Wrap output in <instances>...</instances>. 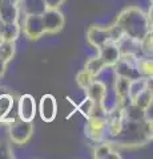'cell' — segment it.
Masks as SVG:
<instances>
[{
  "instance_id": "cell-1",
  "label": "cell",
  "mask_w": 153,
  "mask_h": 159,
  "mask_svg": "<svg viewBox=\"0 0 153 159\" xmlns=\"http://www.w3.org/2000/svg\"><path fill=\"white\" fill-rule=\"evenodd\" d=\"M149 141H152V121L144 119L140 122H132L124 119L120 133L109 143L132 148L144 146Z\"/></svg>"
},
{
  "instance_id": "cell-9",
  "label": "cell",
  "mask_w": 153,
  "mask_h": 159,
  "mask_svg": "<svg viewBox=\"0 0 153 159\" xmlns=\"http://www.w3.org/2000/svg\"><path fill=\"white\" fill-rule=\"evenodd\" d=\"M39 113L44 122H53L57 114V103L56 98L52 94H44L39 103Z\"/></svg>"
},
{
  "instance_id": "cell-5",
  "label": "cell",
  "mask_w": 153,
  "mask_h": 159,
  "mask_svg": "<svg viewBox=\"0 0 153 159\" xmlns=\"http://www.w3.org/2000/svg\"><path fill=\"white\" fill-rule=\"evenodd\" d=\"M85 135L93 142L100 143L105 141L107 137V121L103 117H88L85 125Z\"/></svg>"
},
{
  "instance_id": "cell-30",
  "label": "cell",
  "mask_w": 153,
  "mask_h": 159,
  "mask_svg": "<svg viewBox=\"0 0 153 159\" xmlns=\"http://www.w3.org/2000/svg\"><path fill=\"white\" fill-rule=\"evenodd\" d=\"M6 68H7V62L0 58V77H2L4 74V72H6Z\"/></svg>"
},
{
  "instance_id": "cell-26",
  "label": "cell",
  "mask_w": 153,
  "mask_h": 159,
  "mask_svg": "<svg viewBox=\"0 0 153 159\" xmlns=\"http://www.w3.org/2000/svg\"><path fill=\"white\" fill-rule=\"evenodd\" d=\"M153 34H152V31L146 34L140 41V45H141V53L144 56H151L152 57V47H153Z\"/></svg>"
},
{
  "instance_id": "cell-24",
  "label": "cell",
  "mask_w": 153,
  "mask_h": 159,
  "mask_svg": "<svg viewBox=\"0 0 153 159\" xmlns=\"http://www.w3.org/2000/svg\"><path fill=\"white\" fill-rule=\"evenodd\" d=\"M152 99H153V92H152V88H146V89H144L139 96H137L135 99H133V103H136L139 107H141V109H145L148 107V106H151L152 105Z\"/></svg>"
},
{
  "instance_id": "cell-4",
  "label": "cell",
  "mask_w": 153,
  "mask_h": 159,
  "mask_svg": "<svg viewBox=\"0 0 153 159\" xmlns=\"http://www.w3.org/2000/svg\"><path fill=\"white\" fill-rule=\"evenodd\" d=\"M41 20L45 33L56 34L64 28L65 17L59 9H45L41 13Z\"/></svg>"
},
{
  "instance_id": "cell-2",
  "label": "cell",
  "mask_w": 153,
  "mask_h": 159,
  "mask_svg": "<svg viewBox=\"0 0 153 159\" xmlns=\"http://www.w3.org/2000/svg\"><path fill=\"white\" fill-rule=\"evenodd\" d=\"M124 34L141 41L148 33L152 31V27L148 23L146 13L137 7H128L118 13L115 21Z\"/></svg>"
},
{
  "instance_id": "cell-11",
  "label": "cell",
  "mask_w": 153,
  "mask_h": 159,
  "mask_svg": "<svg viewBox=\"0 0 153 159\" xmlns=\"http://www.w3.org/2000/svg\"><path fill=\"white\" fill-rule=\"evenodd\" d=\"M20 0H2L0 3V20L3 23H15L19 21Z\"/></svg>"
},
{
  "instance_id": "cell-31",
  "label": "cell",
  "mask_w": 153,
  "mask_h": 159,
  "mask_svg": "<svg viewBox=\"0 0 153 159\" xmlns=\"http://www.w3.org/2000/svg\"><path fill=\"white\" fill-rule=\"evenodd\" d=\"M2 27H3V21L0 20V31H2Z\"/></svg>"
},
{
  "instance_id": "cell-23",
  "label": "cell",
  "mask_w": 153,
  "mask_h": 159,
  "mask_svg": "<svg viewBox=\"0 0 153 159\" xmlns=\"http://www.w3.org/2000/svg\"><path fill=\"white\" fill-rule=\"evenodd\" d=\"M15 51H16V47H15L13 41L0 40V58L3 61H6L7 64L11 61L15 56Z\"/></svg>"
},
{
  "instance_id": "cell-18",
  "label": "cell",
  "mask_w": 153,
  "mask_h": 159,
  "mask_svg": "<svg viewBox=\"0 0 153 159\" xmlns=\"http://www.w3.org/2000/svg\"><path fill=\"white\" fill-rule=\"evenodd\" d=\"M13 107V98L8 93L0 90V125L2 123H9L7 116Z\"/></svg>"
},
{
  "instance_id": "cell-28",
  "label": "cell",
  "mask_w": 153,
  "mask_h": 159,
  "mask_svg": "<svg viewBox=\"0 0 153 159\" xmlns=\"http://www.w3.org/2000/svg\"><path fill=\"white\" fill-rule=\"evenodd\" d=\"M0 158H13V152L8 143H0Z\"/></svg>"
},
{
  "instance_id": "cell-20",
  "label": "cell",
  "mask_w": 153,
  "mask_h": 159,
  "mask_svg": "<svg viewBox=\"0 0 153 159\" xmlns=\"http://www.w3.org/2000/svg\"><path fill=\"white\" fill-rule=\"evenodd\" d=\"M135 65L141 77H152L153 73V61L151 56H137Z\"/></svg>"
},
{
  "instance_id": "cell-29",
  "label": "cell",
  "mask_w": 153,
  "mask_h": 159,
  "mask_svg": "<svg viewBox=\"0 0 153 159\" xmlns=\"http://www.w3.org/2000/svg\"><path fill=\"white\" fill-rule=\"evenodd\" d=\"M64 2L65 0H44L47 9H59L64 4Z\"/></svg>"
},
{
  "instance_id": "cell-7",
  "label": "cell",
  "mask_w": 153,
  "mask_h": 159,
  "mask_svg": "<svg viewBox=\"0 0 153 159\" xmlns=\"http://www.w3.org/2000/svg\"><path fill=\"white\" fill-rule=\"evenodd\" d=\"M135 61H136V57H133V56H121L120 60L112 66L115 69L116 76L125 77L128 80H135V78L141 77L140 73L136 69Z\"/></svg>"
},
{
  "instance_id": "cell-21",
  "label": "cell",
  "mask_w": 153,
  "mask_h": 159,
  "mask_svg": "<svg viewBox=\"0 0 153 159\" xmlns=\"http://www.w3.org/2000/svg\"><path fill=\"white\" fill-rule=\"evenodd\" d=\"M129 85H131V80H128L125 77L116 76L115 85H113V92H115L116 97L118 99L129 98L128 97V94H129Z\"/></svg>"
},
{
  "instance_id": "cell-6",
  "label": "cell",
  "mask_w": 153,
  "mask_h": 159,
  "mask_svg": "<svg viewBox=\"0 0 153 159\" xmlns=\"http://www.w3.org/2000/svg\"><path fill=\"white\" fill-rule=\"evenodd\" d=\"M22 31L26 34V37L29 40L41 39L44 34H45L41 15H27V16L24 17Z\"/></svg>"
},
{
  "instance_id": "cell-16",
  "label": "cell",
  "mask_w": 153,
  "mask_h": 159,
  "mask_svg": "<svg viewBox=\"0 0 153 159\" xmlns=\"http://www.w3.org/2000/svg\"><path fill=\"white\" fill-rule=\"evenodd\" d=\"M22 27L19 21L15 23H3L2 31H0V39L6 40V41H13L16 43V40L20 36Z\"/></svg>"
},
{
  "instance_id": "cell-27",
  "label": "cell",
  "mask_w": 153,
  "mask_h": 159,
  "mask_svg": "<svg viewBox=\"0 0 153 159\" xmlns=\"http://www.w3.org/2000/svg\"><path fill=\"white\" fill-rule=\"evenodd\" d=\"M95 105H96V103L93 102L89 97H87L85 99H83V102L77 106V109H79V111H80L84 117L88 118V117H91V114L93 111V107H95Z\"/></svg>"
},
{
  "instance_id": "cell-13",
  "label": "cell",
  "mask_w": 153,
  "mask_h": 159,
  "mask_svg": "<svg viewBox=\"0 0 153 159\" xmlns=\"http://www.w3.org/2000/svg\"><path fill=\"white\" fill-rule=\"evenodd\" d=\"M117 47H118V51H120L121 56H133V57H137L140 56L141 53V45H140V41L136 39H132L129 36L124 34L118 41L116 43Z\"/></svg>"
},
{
  "instance_id": "cell-3",
  "label": "cell",
  "mask_w": 153,
  "mask_h": 159,
  "mask_svg": "<svg viewBox=\"0 0 153 159\" xmlns=\"http://www.w3.org/2000/svg\"><path fill=\"white\" fill-rule=\"evenodd\" d=\"M33 133V125L32 122H27L23 119L19 121H13L9 125V139L16 143V145H26V143L31 139Z\"/></svg>"
},
{
  "instance_id": "cell-12",
  "label": "cell",
  "mask_w": 153,
  "mask_h": 159,
  "mask_svg": "<svg viewBox=\"0 0 153 159\" xmlns=\"http://www.w3.org/2000/svg\"><path fill=\"white\" fill-rule=\"evenodd\" d=\"M97 51H98V57L103 60V62L105 64L107 68H112L121 57L117 44L113 41L105 43L104 45H101Z\"/></svg>"
},
{
  "instance_id": "cell-15",
  "label": "cell",
  "mask_w": 153,
  "mask_h": 159,
  "mask_svg": "<svg viewBox=\"0 0 153 159\" xmlns=\"http://www.w3.org/2000/svg\"><path fill=\"white\" fill-rule=\"evenodd\" d=\"M19 8L20 12L27 15H41L47 9L44 0H20L19 3Z\"/></svg>"
},
{
  "instance_id": "cell-8",
  "label": "cell",
  "mask_w": 153,
  "mask_h": 159,
  "mask_svg": "<svg viewBox=\"0 0 153 159\" xmlns=\"http://www.w3.org/2000/svg\"><path fill=\"white\" fill-rule=\"evenodd\" d=\"M36 101L35 97L31 94H23L19 98V105H17V116L19 119L27 122H32L36 116Z\"/></svg>"
},
{
  "instance_id": "cell-25",
  "label": "cell",
  "mask_w": 153,
  "mask_h": 159,
  "mask_svg": "<svg viewBox=\"0 0 153 159\" xmlns=\"http://www.w3.org/2000/svg\"><path fill=\"white\" fill-rule=\"evenodd\" d=\"M95 80V77H92L89 73H88L85 69H83L81 72H79L77 73V76H76V82H77V85L80 86L83 90H85V89L91 85V82Z\"/></svg>"
},
{
  "instance_id": "cell-14",
  "label": "cell",
  "mask_w": 153,
  "mask_h": 159,
  "mask_svg": "<svg viewBox=\"0 0 153 159\" xmlns=\"http://www.w3.org/2000/svg\"><path fill=\"white\" fill-rule=\"evenodd\" d=\"M107 90L108 89H107V85L104 82L93 80V81L91 82V85L88 86L84 92H85L87 97H89L96 105H101V101H103V98H104Z\"/></svg>"
},
{
  "instance_id": "cell-17",
  "label": "cell",
  "mask_w": 153,
  "mask_h": 159,
  "mask_svg": "<svg viewBox=\"0 0 153 159\" xmlns=\"http://www.w3.org/2000/svg\"><path fill=\"white\" fill-rule=\"evenodd\" d=\"M146 88H152V77H139V78L131 80L128 97H129L131 101H133Z\"/></svg>"
},
{
  "instance_id": "cell-33",
  "label": "cell",
  "mask_w": 153,
  "mask_h": 159,
  "mask_svg": "<svg viewBox=\"0 0 153 159\" xmlns=\"http://www.w3.org/2000/svg\"><path fill=\"white\" fill-rule=\"evenodd\" d=\"M0 3H2V0H0Z\"/></svg>"
},
{
  "instance_id": "cell-22",
  "label": "cell",
  "mask_w": 153,
  "mask_h": 159,
  "mask_svg": "<svg viewBox=\"0 0 153 159\" xmlns=\"http://www.w3.org/2000/svg\"><path fill=\"white\" fill-rule=\"evenodd\" d=\"M84 69H85L92 77L96 78L97 76H100V74L105 70L107 66H105V64L103 62V60L97 56V57H92V58L88 60Z\"/></svg>"
},
{
  "instance_id": "cell-10",
  "label": "cell",
  "mask_w": 153,
  "mask_h": 159,
  "mask_svg": "<svg viewBox=\"0 0 153 159\" xmlns=\"http://www.w3.org/2000/svg\"><path fill=\"white\" fill-rule=\"evenodd\" d=\"M87 40L92 47H95L98 49L101 45H104L105 43L112 41L111 37V29L109 27H97V25H92L87 32Z\"/></svg>"
},
{
  "instance_id": "cell-32",
  "label": "cell",
  "mask_w": 153,
  "mask_h": 159,
  "mask_svg": "<svg viewBox=\"0 0 153 159\" xmlns=\"http://www.w3.org/2000/svg\"><path fill=\"white\" fill-rule=\"evenodd\" d=\"M151 4H152V0H151Z\"/></svg>"
},
{
  "instance_id": "cell-19",
  "label": "cell",
  "mask_w": 153,
  "mask_h": 159,
  "mask_svg": "<svg viewBox=\"0 0 153 159\" xmlns=\"http://www.w3.org/2000/svg\"><path fill=\"white\" fill-rule=\"evenodd\" d=\"M93 157L96 159H111V158H121L120 152L113 150V145L109 142H104L98 145L95 150H93Z\"/></svg>"
}]
</instances>
